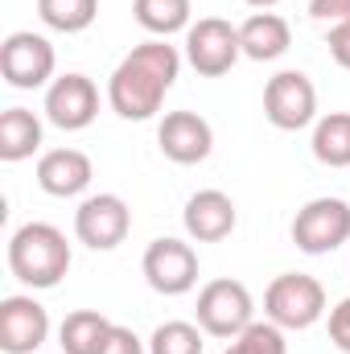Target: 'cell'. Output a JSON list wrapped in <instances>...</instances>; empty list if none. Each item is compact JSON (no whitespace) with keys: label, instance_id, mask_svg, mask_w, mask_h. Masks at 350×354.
Listing matches in <instances>:
<instances>
[{"label":"cell","instance_id":"cell-10","mask_svg":"<svg viewBox=\"0 0 350 354\" xmlns=\"http://www.w3.org/2000/svg\"><path fill=\"white\" fill-rule=\"evenodd\" d=\"M140 268H145V280L157 292H165V297H181V292H190L198 284V256L181 239H157V243H149Z\"/></svg>","mask_w":350,"mask_h":354},{"label":"cell","instance_id":"cell-21","mask_svg":"<svg viewBox=\"0 0 350 354\" xmlns=\"http://www.w3.org/2000/svg\"><path fill=\"white\" fill-rule=\"evenodd\" d=\"M37 12L50 29L58 33H79L87 29L99 12V0H37Z\"/></svg>","mask_w":350,"mask_h":354},{"label":"cell","instance_id":"cell-19","mask_svg":"<svg viewBox=\"0 0 350 354\" xmlns=\"http://www.w3.org/2000/svg\"><path fill=\"white\" fill-rule=\"evenodd\" d=\"M107 334H111V322L99 309H75L62 322V351L66 354H99Z\"/></svg>","mask_w":350,"mask_h":354},{"label":"cell","instance_id":"cell-12","mask_svg":"<svg viewBox=\"0 0 350 354\" xmlns=\"http://www.w3.org/2000/svg\"><path fill=\"white\" fill-rule=\"evenodd\" d=\"M157 140H161V153L177 165H198L214 149V132L198 111H169L157 128Z\"/></svg>","mask_w":350,"mask_h":354},{"label":"cell","instance_id":"cell-1","mask_svg":"<svg viewBox=\"0 0 350 354\" xmlns=\"http://www.w3.org/2000/svg\"><path fill=\"white\" fill-rule=\"evenodd\" d=\"M181 58L174 46L165 41H140L111 75L107 83V99L124 120H149L161 111L165 91L174 87Z\"/></svg>","mask_w":350,"mask_h":354},{"label":"cell","instance_id":"cell-26","mask_svg":"<svg viewBox=\"0 0 350 354\" xmlns=\"http://www.w3.org/2000/svg\"><path fill=\"white\" fill-rule=\"evenodd\" d=\"M330 338H334V346L338 351H347L350 354V297L330 313Z\"/></svg>","mask_w":350,"mask_h":354},{"label":"cell","instance_id":"cell-17","mask_svg":"<svg viewBox=\"0 0 350 354\" xmlns=\"http://www.w3.org/2000/svg\"><path fill=\"white\" fill-rule=\"evenodd\" d=\"M42 145V124L25 107H8L0 115V161H25Z\"/></svg>","mask_w":350,"mask_h":354},{"label":"cell","instance_id":"cell-24","mask_svg":"<svg viewBox=\"0 0 350 354\" xmlns=\"http://www.w3.org/2000/svg\"><path fill=\"white\" fill-rule=\"evenodd\" d=\"M309 17L313 21H330L334 25H347L350 21V0H309Z\"/></svg>","mask_w":350,"mask_h":354},{"label":"cell","instance_id":"cell-4","mask_svg":"<svg viewBox=\"0 0 350 354\" xmlns=\"http://www.w3.org/2000/svg\"><path fill=\"white\" fill-rule=\"evenodd\" d=\"M350 239V206L342 198H313L293 218V243L305 256H326Z\"/></svg>","mask_w":350,"mask_h":354},{"label":"cell","instance_id":"cell-9","mask_svg":"<svg viewBox=\"0 0 350 354\" xmlns=\"http://www.w3.org/2000/svg\"><path fill=\"white\" fill-rule=\"evenodd\" d=\"M128 227H132V214H128L124 198H116V194H95V198H87L75 210V235L87 248H95V252L120 248L124 235H128Z\"/></svg>","mask_w":350,"mask_h":354},{"label":"cell","instance_id":"cell-11","mask_svg":"<svg viewBox=\"0 0 350 354\" xmlns=\"http://www.w3.org/2000/svg\"><path fill=\"white\" fill-rule=\"evenodd\" d=\"M50 334V317L33 297H4L0 301V351L33 354Z\"/></svg>","mask_w":350,"mask_h":354},{"label":"cell","instance_id":"cell-8","mask_svg":"<svg viewBox=\"0 0 350 354\" xmlns=\"http://www.w3.org/2000/svg\"><path fill=\"white\" fill-rule=\"evenodd\" d=\"M0 75L8 79V87H42L54 75V46L42 33H8L0 46Z\"/></svg>","mask_w":350,"mask_h":354},{"label":"cell","instance_id":"cell-25","mask_svg":"<svg viewBox=\"0 0 350 354\" xmlns=\"http://www.w3.org/2000/svg\"><path fill=\"white\" fill-rule=\"evenodd\" d=\"M99 354H145V351H140V338H136L132 330H124V326H111V334L103 338Z\"/></svg>","mask_w":350,"mask_h":354},{"label":"cell","instance_id":"cell-5","mask_svg":"<svg viewBox=\"0 0 350 354\" xmlns=\"http://www.w3.org/2000/svg\"><path fill=\"white\" fill-rule=\"evenodd\" d=\"M252 292L239 280H210L198 292V326L214 338H235L252 326Z\"/></svg>","mask_w":350,"mask_h":354},{"label":"cell","instance_id":"cell-2","mask_svg":"<svg viewBox=\"0 0 350 354\" xmlns=\"http://www.w3.org/2000/svg\"><path fill=\"white\" fill-rule=\"evenodd\" d=\"M8 268L33 288H54L71 272V243L50 223H25L8 239Z\"/></svg>","mask_w":350,"mask_h":354},{"label":"cell","instance_id":"cell-13","mask_svg":"<svg viewBox=\"0 0 350 354\" xmlns=\"http://www.w3.org/2000/svg\"><path fill=\"white\" fill-rule=\"evenodd\" d=\"M95 111H99V91H95L87 75H62L46 91V115L66 132L87 128L95 120Z\"/></svg>","mask_w":350,"mask_h":354},{"label":"cell","instance_id":"cell-27","mask_svg":"<svg viewBox=\"0 0 350 354\" xmlns=\"http://www.w3.org/2000/svg\"><path fill=\"white\" fill-rule=\"evenodd\" d=\"M326 46H330V54H334V62L350 71V21L347 25H334L330 29V37H326Z\"/></svg>","mask_w":350,"mask_h":354},{"label":"cell","instance_id":"cell-18","mask_svg":"<svg viewBox=\"0 0 350 354\" xmlns=\"http://www.w3.org/2000/svg\"><path fill=\"white\" fill-rule=\"evenodd\" d=\"M313 157L330 169L350 165V111H330L313 128Z\"/></svg>","mask_w":350,"mask_h":354},{"label":"cell","instance_id":"cell-23","mask_svg":"<svg viewBox=\"0 0 350 354\" xmlns=\"http://www.w3.org/2000/svg\"><path fill=\"white\" fill-rule=\"evenodd\" d=\"M149 351L153 354H202V334L190 322H165V326L153 330Z\"/></svg>","mask_w":350,"mask_h":354},{"label":"cell","instance_id":"cell-7","mask_svg":"<svg viewBox=\"0 0 350 354\" xmlns=\"http://www.w3.org/2000/svg\"><path fill=\"white\" fill-rule=\"evenodd\" d=\"M317 111V87L309 83V75L301 71H280L276 79H268L264 87V115L272 128L280 132H297L313 120Z\"/></svg>","mask_w":350,"mask_h":354},{"label":"cell","instance_id":"cell-22","mask_svg":"<svg viewBox=\"0 0 350 354\" xmlns=\"http://www.w3.org/2000/svg\"><path fill=\"white\" fill-rule=\"evenodd\" d=\"M223 354H284V334L276 322H252L243 334L231 338Z\"/></svg>","mask_w":350,"mask_h":354},{"label":"cell","instance_id":"cell-20","mask_svg":"<svg viewBox=\"0 0 350 354\" xmlns=\"http://www.w3.org/2000/svg\"><path fill=\"white\" fill-rule=\"evenodd\" d=\"M132 12L157 37H169L190 25V0H132Z\"/></svg>","mask_w":350,"mask_h":354},{"label":"cell","instance_id":"cell-3","mask_svg":"<svg viewBox=\"0 0 350 354\" xmlns=\"http://www.w3.org/2000/svg\"><path fill=\"white\" fill-rule=\"evenodd\" d=\"M264 309L280 330H309L326 309V288L305 272H284L268 284Z\"/></svg>","mask_w":350,"mask_h":354},{"label":"cell","instance_id":"cell-14","mask_svg":"<svg viewBox=\"0 0 350 354\" xmlns=\"http://www.w3.org/2000/svg\"><path fill=\"white\" fill-rule=\"evenodd\" d=\"M185 231L198 243H219L235 231V202L223 189H198L185 202Z\"/></svg>","mask_w":350,"mask_h":354},{"label":"cell","instance_id":"cell-16","mask_svg":"<svg viewBox=\"0 0 350 354\" xmlns=\"http://www.w3.org/2000/svg\"><path fill=\"white\" fill-rule=\"evenodd\" d=\"M288 21L284 17H276V12H256V17H248L243 25H239V46H243V54L248 58H256V62H272V58H280L284 50H288Z\"/></svg>","mask_w":350,"mask_h":354},{"label":"cell","instance_id":"cell-6","mask_svg":"<svg viewBox=\"0 0 350 354\" xmlns=\"http://www.w3.org/2000/svg\"><path fill=\"white\" fill-rule=\"evenodd\" d=\"M239 54H243L239 29H235L231 21H223V17H202V21L190 25V33H185V58H190V66H194L198 75H206V79L227 75Z\"/></svg>","mask_w":350,"mask_h":354},{"label":"cell","instance_id":"cell-28","mask_svg":"<svg viewBox=\"0 0 350 354\" xmlns=\"http://www.w3.org/2000/svg\"><path fill=\"white\" fill-rule=\"evenodd\" d=\"M248 4H256V8H272L276 0H248Z\"/></svg>","mask_w":350,"mask_h":354},{"label":"cell","instance_id":"cell-15","mask_svg":"<svg viewBox=\"0 0 350 354\" xmlns=\"http://www.w3.org/2000/svg\"><path fill=\"white\" fill-rule=\"evenodd\" d=\"M37 185L54 198H75L91 185V157L79 149H54L37 161Z\"/></svg>","mask_w":350,"mask_h":354}]
</instances>
